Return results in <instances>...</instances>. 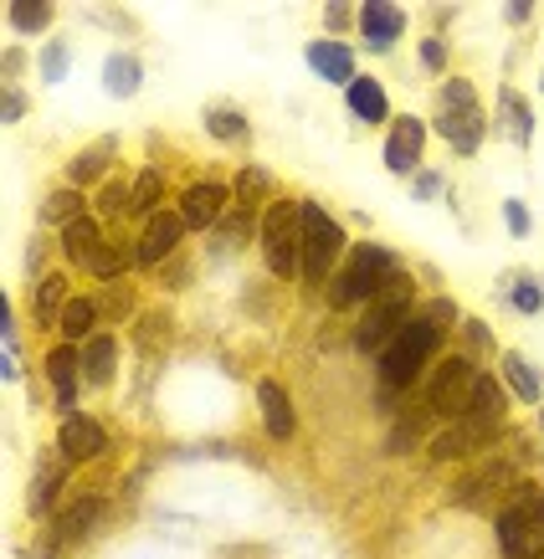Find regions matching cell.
Masks as SVG:
<instances>
[{"mask_svg": "<svg viewBox=\"0 0 544 559\" xmlns=\"http://www.w3.org/2000/svg\"><path fill=\"white\" fill-rule=\"evenodd\" d=\"M452 323H458V304H452V298H437V304H426V313H416V319L386 344V355H380V395H386V401H391L395 390L416 385V374L426 370L431 349L442 344V329H452Z\"/></svg>", "mask_w": 544, "mask_h": 559, "instance_id": "cell-1", "label": "cell"}, {"mask_svg": "<svg viewBox=\"0 0 544 559\" xmlns=\"http://www.w3.org/2000/svg\"><path fill=\"white\" fill-rule=\"evenodd\" d=\"M395 277H401V267H395V252H386V247H370V241H359V247H350L344 267L334 272V283H329V304H334V308L375 304V298L391 288Z\"/></svg>", "mask_w": 544, "mask_h": 559, "instance_id": "cell-2", "label": "cell"}, {"mask_svg": "<svg viewBox=\"0 0 544 559\" xmlns=\"http://www.w3.org/2000/svg\"><path fill=\"white\" fill-rule=\"evenodd\" d=\"M498 549L504 559H544V492L519 483L498 513Z\"/></svg>", "mask_w": 544, "mask_h": 559, "instance_id": "cell-3", "label": "cell"}, {"mask_svg": "<svg viewBox=\"0 0 544 559\" xmlns=\"http://www.w3.org/2000/svg\"><path fill=\"white\" fill-rule=\"evenodd\" d=\"M411 298H416V283H411L406 272L395 277L391 288L380 293L370 308H365V319H359V329H355V349L359 355H386V344L406 329L411 319H416V308H411Z\"/></svg>", "mask_w": 544, "mask_h": 559, "instance_id": "cell-4", "label": "cell"}, {"mask_svg": "<svg viewBox=\"0 0 544 559\" xmlns=\"http://www.w3.org/2000/svg\"><path fill=\"white\" fill-rule=\"evenodd\" d=\"M340 257H350L344 226L319 201H304V283L323 288L329 272H340Z\"/></svg>", "mask_w": 544, "mask_h": 559, "instance_id": "cell-5", "label": "cell"}, {"mask_svg": "<svg viewBox=\"0 0 544 559\" xmlns=\"http://www.w3.org/2000/svg\"><path fill=\"white\" fill-rule=\"evenodd\" d=\"M262 252L277 277L304 272V201H272L262 211Z\"/></svg>", "mask_w": 544, "mask_h": 559, "instance_id": "cell-6", "label": "cell"}, {"mask_svg": "<svg viewBox=\"0 0 544 559\" xmlns=\"http://www.w3.org/2000/svg\"><path fill=\"white\" fill-rule=\"evenodd\" d=\"M437 134L452 144V150L468 159L477 154L483 134H488V119H483V108H477V87L468 78H452L442 83V114H437Z\"/></svg>", "mask_w": 544, "mask_h": 559, "instance_id": "cell-7", "label": "cell"}, {"mask_svg": "<svg viewBox=\"0 0 544 559\" xmlns=\"http://www.w3.org/2000/svg\"><path fill=\"white\" fill-rule=\"evenodd\" d=\"M62 252H68V262L87 267L93 277H103V283H114V277L123 272V252L103 241V231H98V221H93V216L62 226Z\"/></svg>", "mask_w": 544, "mask_h": 559, "instance_id": "cell-8", "label": "cell"}, {"mask_svg": "<svg viewBox=\"0 0 544 559\" xmlns=\"http://www.w3.org/2000/svg\"><path fill=\"white\" fill-rule=\"evenodd\" d=\"M473 390H477L473 365L468 359H447V365H437L431 385H426V406H431L437 421H462L468 406H473Z\"/></svg>", "mask_w": 544, "mask_h": 559, "instance_id": "cell-9", "label": "cell"}, {"mask_svg": "<svg viewBox=\"0 0 544 559\" xmlns=\"http://www.w3.org/2000/svg\"><path fill=\"white\" fill-rule=\"evenodd\" d=\"M519 488V477H513L509 462H488V467H477L468 483H462L452 498H458L462 509H477V513H504V503L513 498Z\"/></svg>", "mask_w": 544, "mask_h": 559, "instance_id": "cell-10", "label": "cell"}, {"mask_svg": "<svg viewBox=\"0 0 544 559\" xmlns=\"http://www.w3.org/2000/svg\"><path fill=\"white\" fill-rule=\"evenodd\" d=\"M190 226H186V216L180 211H154L150 221H144V237H139V247H134V257L144 262V267H154V262H165V257L175 252V241L186 237Z\"/></svg>", "mask_w": 544, "mask_h": 559, "instance_id": "cell-11", "label": "cell"}, {"mask_svg": "<svg viewBox=\"0 0 544 559\" xmlns=\"http://www.w3.org/2000/svg\"><path fill=\"white\" fill-rule=\"evenodd\" d=\"M422 144H426V123L416 114L391 119V139H386V170L391 175H411L422 165Z\"/></svg>", "mask_w": 544, "mask_h": 559, "instance_id": "cell-12", "label": "cell"}, {"mask_svg": "<svg viewBox=\"0 0 544 559\" xmlns=\"http://www.w3.org/2000/svg\"><path fill=\"white\" fill-rule=\"evenodd\" d=\"M57 452H62V462H93L103 452V426L93 421V416H68L62 421V431H57Z\"/></svg>", "mask_w": 544, "mask_h": 559, "instance_id": "cell-13", "label": "cell"}, {"mask_svg": "<svg viewBox=\"0 0 544 559\" xmlns=\"http://www.w3.org/2000/svg\"><path fill=\"white\" fill-rule=\"evenodd\" d=\"M222 205H226L222 180H196V186L186 190V201H180V216H186L190 231H205V226L222 221Z\"/></svg>", "mask_w": 544, "mask_h": 559, "instance_id": "cell-14", "label": "cell"}, {"mask_svg": "<svg viewBox=\"0 0 544 559\" xmlns=\"http://www.w3.org/2000/svg\"><path fill=\"white\" fill-rule=\"evenodd\" d=\"M359 32H365V41L375 51H386L395 36L406 32V11L391 5V0H370V5H359Z\"/></svg>", "mask_w": 544, "mask_h": 559, "instance_id": "cell-15", "label": "cell"}, {"mask_svg": "<svg viewBox=\"0 0 544 559\" xmlns=\"http://www.w3.org/2000/svg\"><path fill=\"white\" fill-rule=\"evenodd\" d=\"M308 68H314V78H323V83H355V51L344 47V41H308Z\"/></svg>", "mask_w": 544, "mask_h": 559, "instance_id": "cell-16", "label": "cell"}, {"mask_svg": "<svg viewBox=\"0 0 544 559\" xmlns=\"http://www.w3.org/2000/svg\"><path fill=\"white\" fill-rule=\"evenodd\" d=\"M257 406H262V421H268V437L277 441H288L293 437V401H288V390L277 385V380H257Z\"/></svg>", "mask_w": 544, "mask_h": 559, "instance_id": "cell-17", "label": "cell"}, {"mask_svg": "<svg viewBox=\"0 0 544 559\" xmlns=\"http://www.w3.org/2000/svg\"><path fill=\"white\" fill-rule=\"evenodd\" d=\"M78 370H83V349H72V344L47 355V374L57 385V406L62 411H72V401H78Z\"/></svg>", "mask_w": 544, "mask_h": 559, "instance_id": "cell-18", "label": "cell"}, {"mask_svg": "<svg viewBox=\"0 0 544 559\" xmlns=\"http://www.w3.org/2000/svg\"><path fill=\"white\" fill-rule=\"evenodd\" d=\"M98 513H103V498H93V492H87V498H72L68 509L57 513V544H78L87 528L98 524Z\"/></svg>", "mask_w": 544, "mask_h": 559, "instance_id": "cell-19", "label": "cell"}, {"mask_svg": "<svg viewBox=\"0 0 544 559\" xmlns=\"http://www.w3.org/2000/svg\"><path fill=\"white\" fill-rule=\"evenodd\" d=\"M114 365H119V344L108 340V334H93V340L83 344V380L93 390H103L114 380Z\"/></svg>", "mask_w": 544, "mask_h": 559, "instance_id": "cell-20", "label": "cell"}, {"mask_svg": "<svg viewBox=\"0 0 544 559\" xmlns=\"http://www.w3.org/2000/svg\"><path fill=\"white\" fill-rule=\"evenodd\" d=\"M350 114H355L359 123H386L391 119L386 87L375 83V78H355V83H350Z\"/></svg>", "mask_w": 544, "mask_h": 559, "instance_id": "cell-21", "label": "cell"}, {"mask_svg": "<svg viewBox=\"0 0 544 559\" xmlns=\"http://www.w3.org/2000/svg\"><path fill=\"white\" fill-rule=\"evenodd\" d=\"M139 83H144L139 57H129V51H114V57L103 62V87H108L114 98H129V93H139Z\"/></svg>", "mask_w": 544, "mask_h": 559, "instance_id": "cell-22", "label": "cell"}, {"mask_svg": "<svg viewBox=\"0 0 544 559\" xmlns=\"http://www.w3.org/2000/svg\"><path fill=\"white\" fill-rule=\"evenodd\" d=\"M114 144H119V139H98V144H93L87 154H78V159L68 165V180H72V186H93V180L108 170V159H114Z\"/></svg>", "mask_w": 544, "mask_h": 559, "instance_id": "cell-23", "label": "cell"}, {"mask_svg": "<svg viewBox=\"0 0 544 559\" xmlns=\"http://www.w3.org/2000/svg\"><path fill=\"white\" fill-rule=\"evenodd\" d=\"M62 462H51L42 457L36 462V477H32V513L42 519V513H51V498H57V488H62Z\"/></svg>", "mask_w": 544, "mask_h": 559, "instance_id": "cell-24", "label": "cell"}, {"mask_svg": "<svg viewBox=\"0 0 544 559\" xmlns=\"http://www.w3.org/2000/svg\"><path fill=\"white\" fill-rule=\"evenodd\" d=\"M83 190H57V195H47L42 201V226H72V221H83Z\"/></svg>", "mask_w": 544, "mask_h": 559, "instance_id": "cell-25", "label": "cell"}, {"mask_svg": "<svg viewBox=\"0 0 544 559\" xmlns=\"http://www.w3.org/2000/svg\"><path fill=\"white\" fill-rule=\"evenodd\" d=\"M504 385L519 401H540V370L529 365L524 355H504Z\"/></svg>", "mask_w": 544, "mask_h": 559, "instance_id": "cell-26", "label": "cell"}, {"mask_svg": "<svg viewBox=\"0 0 544 559\" xmlns=\"http://www.w3.org/2000/svg\"><path fill=\"white\" fill-rule=\"evenodd\" d=\"M68 283L62 277H42V288H36V323H62V313H68Z\"/></svg>", "mask_w": 544, "mask_h": 559, "instance_id": "cell-27", "label": "cell"}, {"mask_svg": "<svg viewBox=\"0 0 544 559\" xmlns=\"http://www.w3.org/2000/svg\"><path fill=\"white\" fill-rule=\"evenodd\" d=\"M93 319H98V304H93V298H72L57 329H62V340H68V344H78V340L87 344V340H93Z\"/></svg>", "mask_w": 544, "mask_h": 559, "instance_id": "cell-28", "label": "cell"}, {"mask_svg": "<svg viewBox=\"0 0 544 559\" xmlns=\"http://www.w3.org/2000/svg\"><path fill=\"white\" fill-rule=\"evenodd\" d=\"M5 21H11L21 36H36V32H47L51 5L47 0H11V5H5Z\"/></svg>", "mask_w": 544, "mask_h": 559, "instance_id": "cell-29", "label": "cell"}, {"mask_svg": "<svg viewBox=\"0 0 544 559\" xmlns=\"http://www.w3.org/2000/svg\"><path fill=\"white\" fill-rule=\"evenodd\" d=\"M431 421H437V416H431V406L401 416V421H395V437H391V452H411V447H422V437H426V426H431Z\"/></svg>", "mask_w": 544, "mask_h": 559, "instance_id": "cell-30", "label": "cell"}, {"mask_svg": "<svg viewBox=\"0 0 544 559\" xmlns=\"http://www.w3.org/2000/svg\"><path fill=\"white\" fill-rule=\"evenodd\" d=\"M165 195V180H159V170H139V180L129 186V211L134 216H154V201Z\"/></svg>", "mask_w": 544, "mask_h": 559, "instance_id": "cell-31", "label": "cell"}, {"mask_svg": "<svg viewBox=\"0 0 544 559\" xmlns=\"http://www.w3.org/2000/svg\"><path fill=\"white\" fill-rule=\"evenodd\" d=\"M498 103H504V114H509L513 123V144H529V134H534V119H529V103L513 93V87H504L498 93Z\"/></svg>", "mask_w": 544, "mask_h": 559, "instance_id": "cell-32", "label": "cell"}, {"mask_svg": "<svg viewBox=\"0 0 544 559\" xmlns=\"http://www.w3.org/2000/svg\"><path fill=\"white\" fill-rule=\"evenodd\" d=\"M205 129H211L216 139H226V144L252 134V129H247V119H241V114H232V108H205Z\"/></svg>", "mask_w": 544, "mask_h": 559, "instance_id": "cell-33", "label": "cell"}, {"mask_svg": "<svg viewBox=\"0 0 544 559\" xmlns=\"http://www.w3.org/2000/svg\"><path fill=\"white\" fill-rule=\"evenodd\" d=\"M509 298H513V308H519V313H540V308H544V288L534 283V277H519V283L509 288Z\"/></svg>", "mask_w": 544, "mask_h": 559, "instance_id": "cell-34", "label": "cell"}, {"mask_svg": "<svg viewBox=\"0 0 544 559\" xmlns=\"http://www.w3.org/2000/svg\"><path fill=\"white\" fill-rule=\"evenodd\" d=\"M42 78H47V83H62V78H68V47H62V41H47V51H42Z\"/></svg>", "mask_w": 544, "mask_h": 559, "instance_id": "cell-35", "label": "cell"}, {"mask_svg": "<svg viewBox=\"0 0 544 559\" xmlns=\"http://www.w3.org/2000/svg\"><path fill=\"white\" fill-rule=\"evenodd\" d=\"M237 195H241V201H257V195H268V175H262V170H241V175H237Z\"/></svg>", "mask_w": 544, "mask_h": 559, "instance_id": "cell-36", "label": "cell"}, {"mask_svg": "<svg viewBox=\"0 0 544 559\" xmlns=\"http://www.w3.org/2000/svg\"><path fill=\"white\" fill-rule=\"evenodd\" d=\"M504 221H509V231H513L519 241H524L529 231H534V226H529V211H524L519 201H504Z\"/></svg>", "mask_w": 544, "mask_h": 559, "instance_id": "cell-37", "label": "cell"}, {"mask_svg": "<svg viewBox=\"0 0 544 559\" xmlns=\"http://www.w3.org/2000/svg\"><path fill=\"white\" fill-rule=\"evenodd\" d=\"M422 68L426 72H442L447 68V47L437 41V36H426V41H422Z\"/></svg>", "mask_w": 544, "mask_h": 559, "instance_id": "cell-38", "label": "cell"}, {"mask_svg": "<svg viewBox=\"0 0 544 559\" xmlns=\"http://www.w3.org/2000/svg\"><path fill=\"white\" fill-rule=\"evenodd\" d=\"M21 114H26V98H21L16 87H5V98H0V119H5V123H16Z\"/></svg>", "mask_w": 544, "mask_h": 559, "instance_id": "cell-39", "label": "cell"}, {"mask_svg": "<svg viewBox=\"0 0 544 559\" xmlns=\"http://www.w3.org/2000/svg\"><path fill=\"white\" fill-rule=\"evenodd\" d=\"M437 190H442V175H431V170L416 175V201H437Z\"/></svg>", "mask_w": 544, "mask_h": 559, "instance_id": "cell-40", "label": "cell"}, {"mask_svg": "<svg viewBox=\"0 0 544 559\" xmlns=\"http://www.w3.org/2000/svg\"><path fill=\"white\" fill-rule=\"evenodd\" d=\"M462 334H468V344H477V349H488V344H494V334H488V323H477V319L462 323Z\"/></svg>", "mask_w": 544, "mask_h": 559, "instance_id": "cell-41", "label": "cell"}, {"mask_svg": "<svg viewBox=\"0 0 544 559\" xmlns=\"http://www.w3.org/2000/svg\"><path fill=\"white\" fill-rule=\"evenodd\" d=\"M42 262H47V241H42V237H32V241H26V267H32V272H42Z\"/></svg>", "mask_w": 544, "mask_h": 559, "instance_id": "cell-42", "label": "cell"}, {"mask_svg": "<svg viewBox=\"0 0 544 559\" xmlns=\"http://www.w3.org/2000/svg\"><path fill=\"white\" fill-rule=\"evenodd\" d=\"M350 16H355L350 5H329V11H323V21H329V32H344V26H350Z\"/></svg>", "mask_w": 544, "mask_h": 559, "instance_id": "cell-43", "label": "cell"}, {"mask_svg": "<svg viewBox=\"0 0 544 559\" xmlns=\"http://www.w3.org/2000/svg\"><path fill=\"white\" fill-rule=\"evenodd\" d=\"M103 211H129V190H108V195H103Z\"/></svg>", "mask_w": 544, "mask_h": 559, "instance_id": "cell-44", "label": "cell"}, {"mask_svg": "<svg viewBox=\"0 0 544 559\" xmlns=\"http://www.w3.org/2000/svg\"><path fill=\"white\" fill-rule=\"evenodd\" d=\"M0 374H5V380H16V355H11V349H5V355H0Z\"/></svg>", "mask_w": 544, "mask_h": 559, "instance_id": "cell-45", "label": "cell"}, {"mask_svg": "<svg viewBox=\"0 0 544 559\" xmlns=\"http://www.w3.org/2000/svg\"><path fill=\"white\" fill-rule=\"evenodd\" d=\"M32 559H51V549H42V555H32Z\"/></svg>", "mask_w": 544, "mask_h": 559, "instance_id": "cell-46", "label": "cell"}, {"mask_svg": "<svg viewBox=\"0 0 544 559\" xmlns=\"http://www.w3.org/2000/svg\"><path fill=\"white\" fill-rule=\"evenodd\" d=\"M540 426H544V411H540Z\"/></svg>", "mask_w": 544, "mask_h": 559, "instance_id": "cell-47", "label": "cell"}, {"mask_svg": "<svg viewBox=\"0 0 544 559\" xmlns=\"http://www.w3.org/2000/svg\"><path fill=\"white\" fill-rule=\"evenodd\" d=\"M540 87H544V78H540Z\"/></svg>", "mask_w": 544, "mask_h": 559, "instance_id": "cell-48", "label": "cell"}]
</instances>
